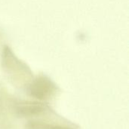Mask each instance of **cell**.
Instances as JSON below:
<instances>
[{"instance_id": "cell-1", "label": "cell", "mask_w": 129, "mask_h": 129, "mask_svg": "<svg viewBox=\"0 0 129 129\" xmlns=\"http://www.w3.org/2000/svg\"><path fill=\"white\" fill-rule=\"evenodd\" d=\"M1 65L7 78L15 87H23L29 85L34 78L30 67L20 59L8 46L3 47Z\"/></svg>"}, {"instance_id": "cell-2", "label": "cell", "mask_w": 129, "mask_h": 129, "mask_svg": "<svg viewBox=\"0 0 129 129\" xmlns=\"http://www.w3.org/2000/svg\"><path fill=\"white\" fill-rule=\"evenodd\" d=\"M11 108L14 118L20 119H36L54 114L51 108L42 103L37 101H29L12 98Z\"/></svg>"}, {"instance_id": "cell-3", "label": "cell", "mask_w": 129, "mask_h": 129, "mask_svg": "<svg viewBox=\"0 0 129 129\" xmlns=\"http://www.w3.org/2000/svg\"><path fill=\"white\" fill-rule=\"evenodd\" d=\"M28 86L29 94L40 101L51 100L59 91L57 85L45 75H39L33 78Z\"/></svg>"}, {"instance_id": "cell-4", "label": "cell", "mask_w": 129, "mask_h": 129, "mask_svg": "<svg viewBox=\"0 0 129 129\" xmlns=\"http://www.w3.org/2000/svg\"><path fill=\"white\" fill-rule=\"evenodd\" d=\"M13 97L0 84V129H15L14 116L11 108Z\"/></svg>"}, {"instance_id": "cell-5", "label": "cell", "mask_w": 129, "mask_h": 129, "mask_svg": "<svg viewBox=\"0 0 129 129\" xmlns=\"http://www.w3.org/2000/svg\"><path fill=\"white\" fill-rule=\"evenodd\" d=\"M23 129H79V128L70 122L66 123L39 119H31L25 124Z\"/></svg>"}]
</instances>
